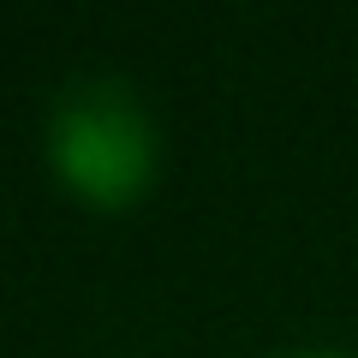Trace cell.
I'll return each mask as SVG.
<instances>
[{"label":"cell","mask_w":358,"mask_h":358,"mask_svg":"<svg viewBox=\"0 0 358 358\" xmlns=\"http://www.w3.org/2000/svg\"><path fill=\"white\" fill-rule=\"evenodd\" d=\"M48 167L72 197L126 209L162 173V126L126 78H72L48 102Z\"/></svg>","instance_id":"cell-1"},{"label":"cell","mask_w":358,"mask_h":358,"mask_svg":"<svg viewBox=\"0 0 358 358\" xmlns=\"http://www.w3.org/2000/svg\"><path fill=\"white\" fill-rule=\"evenodd\" d=\"M281 358H352V352H334V346H299V352H281Z\"/></svg>","instance_id":"cell-2"}]
</instances>
